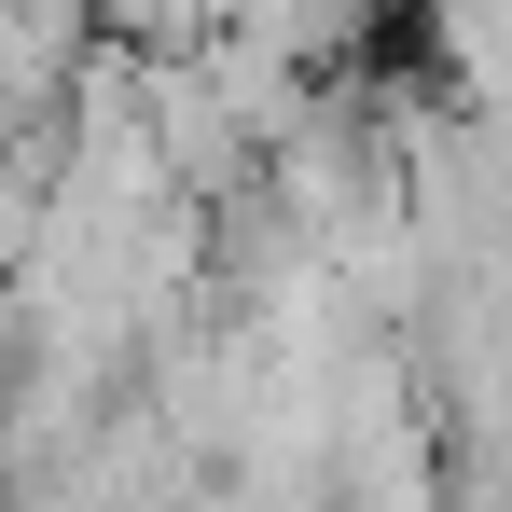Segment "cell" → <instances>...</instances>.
Listing matches in <instances>:
<instances>
[{
	"label": "cell",
	"instance_id": "6da1fadb",
	"mask_svg": "<svg viewBox=\"0 0 512 512\" xmlns=\"http://www.w3.org/2000/svg\"><path fill=\"white\" fill-rule=\"evenodd\" d=\"M125 70H139V125H153V153H167L180 194H208V208H222V194H250L263 139L236 125V97L208 84V56H194V42H139Z\"/></svg>",
	"mask_w": 512,
	"mask_h": 512
}]
</instances>
